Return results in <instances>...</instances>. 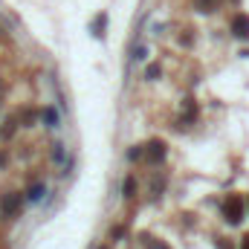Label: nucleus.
I'll use <instances>...</instances> for the list:
<instances>
[{
    "label": "nucleus",
    "instance_id": "nucleus-1",
    "mask_svg": "<svg viewBox=\"0 0 249 249\" xmlns=\"http://www.w3.org/2000/svg\"><path fill=\"white\" fill-rule=\"evenodd\" d=\"M223 217H226L232 226H238V223L244 220V200H241L238 194H229V197L223 200Z\"/></svg>",
    "mask_w": 249,
    "mask_h": 249
},
{
    "label": "nucleus",
    "instance_id": "nucleus-2",
    "mask_svg": "<svg viewBox=\"0 0 249 249\" xmlns=\"http://www.w3.org/2000/svg\"><path fill=\"white\" fill-rule=\"evenodd\" d=\"M229 29L235 32V38H249V15H235L232 18V23H229Z\"/></svg>",
    "mask_w": 249,
    "mask_h": 249
},
{
    "label": "nucleus",
    "instance_id": "nucleus-3",
    "mask_svg": "<svg viewBox=\"0 0 249 249\" xmlns=\"http://www.w3.org/2000/svg\"><path fill=\"white\" fill-rule=\"evenodd\" d=\"M145 157H148V162H162V160H165V142H162V139H154V142H148V151H145Z\"/></svg>",
    "mask_w": 249,
    "mask_h": 249
},
{
    "label": "nucleus",
    "instance_id": "nucleus-4",
    "mask_svg": "<svg viewBox=\"0 0 249 249\" xmlns=\"http://www.w3.org/2000/svg\"><path fill=\"white\" fill-rule=\"evenodd\" d=\"M18 209H20V194H6V197L0 200V212H3V217H12Z\"/></svg>",
    "mask_w": 249,
    "mask_h": 249
},
{
    "label": "nucleus",
    "instance_id": "nucleus-5",
    "mask_svg": "<svg viewBox=\"0 0 249 249\" xmlns=\"http://www.w3.org/2000/svg\"><path fill=\"white\" fill-rule=\"evenodd\" d=\"M217 6H220V0H194V9H197V12H203V15L217 12Z\"/></svg>",
    "mask_w": 249,
    "mask_h": 249
},
{
    "label": "nucleus",
    "instance_id": "nucleus-6",
    "mask_svg": "<svg viewBox=\"0 0 249 249\" xmlns=\"http://www.w3.org/2000/svg\"><path fill=\"white\" fill-rule=\"evenodd\" d=\"M44 191H47V188L41 186V183H35V186L29 188V194H26V197H29V200H41V197H44Z\"/></svg>",
    "mask_w": 249,
    "mask_h": 249
},
{
    "label": "nucleus",
    "instance_id": "nucleus-7",
    "mask_svg": "<svg viewBox=\"0 0 249 249\" xmlns=\"http://www.w3.org/2000/svg\"><path fill=\"white\" fill-rule=\"evenodd\" d=\"M133 191H136V180H133V177H127V180H124V197L130 200V197H133Z\"/></svg>",
    "mask_w": 249,
    "mask_h": 249
},
{
    "label": "nucleus",
    "instance_id": "nucleus-8",
    "mask_svg": "<svg viewBox=\"0 0 249 249\" xmlns=\"http://www.w3.org/2000/svg\"><path fill=\"white\" fill-rule=\"evenodd\" d=\"M93 29H96V38H102V35H105V15H99V18H96Z\"/></svg>",
    "mask_w": 249,
    "mask_h": 249
},
{
    "label": "nucleus",
    "instance_id": "nucleus-9",
    "mask_svg": "<svg viewBox=\"0 0 249 249\" xmlns=\"http://www.w3.org/2000/svg\"><path fill=\"white\" fill-rule=\"evenodd\" d=\"M142 154H145V151H142V148H139V145H136V148H130V154H127V157H130V160H139V157H142Z\"/></svg>",
    "mask_w": 249,
    "mask_h": 249
},
{
    "label": "nucleus",
    "instance_id": "nucleus-10",
    "mask_svg": "<svg viewBox=\"0 0 249 249\" xmlns=\"http://www.w3.org/2000/svg\"><path fill=\"white\" fill-rule=\"evenodd\" d=\"M157 75H160V67H157V64H154V67H148V78H157Z\"/></svg>",
    "mask_w": 249,
    "mask_h": 249
},
{
    "label": "nucleus",
    "instance_id": "nucleus-11",
    "mask_svg": "<svg viewBox=\"0 0 249 249\" xmlns=\"http://www.w3.org/2000/svg\"><path fill=\"white\" fill-rule=\"evenodd\" d=\"M217 247H220V249H232V244H226V241L220 238V241H217Z\"/></svg>",
    "mask_w": 249,
    "mask_h": 249
},
{
    "label": "nucleus",
    "instance_id": "nucleus-12",
    "mask_svg": "<svg viewBox=\"0 0 249 249\" xmlns=\"http://www.w3.org/2000/svg\"><path fill=\"white\" fill-rule=\"evenodd\" d=\"M241 249H249V235H244V247Z\"/></svg>",
    "mask_w": 249,
    "mask_h": 249
},
{
    "label": "nucleus",
    "instance_id": "nucleus-13",
    "mask_svg": "<svg viewBox=\"0 0 249 249\" xmlns=\"http://www.w3.org/2000/svg\"><path fill=\"white\" fill-rule=\"evenodd\" d=\"M0 96H3V84H0Z\"/></svg>",
    "mask_w": 249,
    "mask_h": 249
},
{
    "label": "nucleus",
    "instance_id": "nucleus-14",
    "mask_svg": "<svg viewBox=\"0 0 249 249\" xmlns=\"http://www.w3.org/2000/svg\"><path fill=\"white\" fill-rule=\"evenodd\" d=\"M0 32H3V29H0Z\"/></svg>",
    "mask_w": 249,
    "mask_h": 249
},
{
    "label": "nucleus",
    "instance_id": "nucleus-15",
    "mask_svg": "<svg viewBox=\"0 0 249 249\" xmlns=\"http://www.w3.org/2000/svg\"><path fill=\"white\" fill-rule=\"evenodd\" d=\"M247 206H249V203H247Z\"/></svg>",
    "mask_w": 249,
    "mask_h": 249
}]
</instances>
